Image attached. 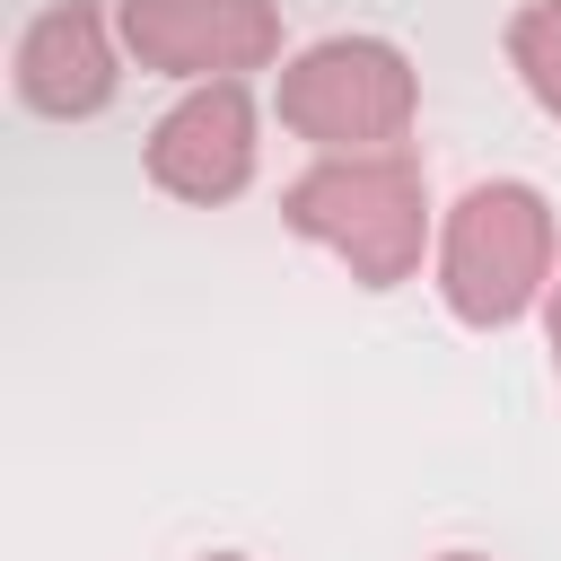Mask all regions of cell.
<instances>
[{
	"mask_svg": "<svg viewBox=\"0 0 561 561\" xmlns=\"http://www.w3.org/2000/svg\"><path fill=\"white\" fill-rule=\"evenodd\" d=\"M280 219H289L298 237L333 245L359 289H394V280H412V263H421L430 193H421V167H412L403 149H333L324 167H307V175L280 193Z\"/></svg>",
	"mask_w": 561,
	"mask_h": 561,
	"instance_id": "obj_1",
	"label": "cell"
},
{
	"mask_svg": "<svg viewBox=\"0 0 561 561\" xmlns=\"http://www.w3.org/2000/svg\"><path fill=\"white\" fill-rule=\"evenodd\" d=\"M552 280V210L535 184H473L438 237V289L465 324H517Z\"/></svg>",
	"mask_w": 561,
	"mask_h": 561,
	"instance_id": "obj_2",
	"label": "cell"
},
{
	"mask_svg": "<svg viewBox=\"0 0 561 561\" xmlns=\"http://www.w3.org/2000/svg\"><path fill=\"white\" fill-rule=\"evenodd\" d=\"M412 105H421V79L386 35H324L280 70V123L298 140H316L324 158L333 149H394Z\"/></svg>",
	"mask_w": 561,
	"mask_h": 561,
	"instance_id": "obj_3",
	"label": "cell"
},
{
	"mask_svg": "<svg viewBox=\"0 0 561 561\" xmlns=\"http://www.w3.org/2000/svg\"><path fill=\"white\" fill-rule=\"evenodd\" d=\"M123 44L140 70L237 79L280 53V9L272 0H123Z\"/></svg>",
	"mask_w": 561,
	"mask_h": 561,
	"instance_id": "obj_4",
	"label": "cell"
},
{
	"mask_svg": "<svg viewBox=\"0 0 561 561\" xmlns=\"http://www.w3.org/2000/svg\"><path fill=\"white\" fill-rule=\"evenodd\" d=\"M254 175V96L237 79H202L184 105L158 114L149 131V184L175 202H237Z\"/></svg>",
	"mask_w": 561,
	"mask_h": 561,
	"instance_id": "obj_5",
	"label": "cell"
},
{
	"mask_svg": "<svg viewBox=\"0 0 561 561\" xmlns=\"http://www.w3.org/2000/svg\"><path fill=\"white\" fill-rule=\"evenodd\" d=\"M18 96L53 123H79V114L114 105V35H105L96 0H53L18 35Z\"/></svg>",
	"mask_w": 561,
	"mask_h": 561,
	"instance_id": "obj_6",
	"label": "cell"
},
{
	"mask_svg": "<svg viewBox=\"0 0 561 561\" xmlns=\"http://www.w3.org/2000/svg\"><path fill=\"white\" fill-rule=\"evenodd\" d=\"M508 61H517L526 96L561 123V0H526V9L508 18Z\"/></svg>",
	"mask_w": 561,
	"mask_h": 561,
	"instance_id": "obj_7",
	"label": "cell"
},
{
	"mask_svg": "<svg viewBox=\"0 0 561 561\" xmlns=\"http://www.w3.org/2000/svg\"><path fill=\"white\" fill-rule=\"evenodd\" d=\"M543 333H552V368H561V280H552V307H543Z\"/></svg>",
	"mask_w": 561,
	"mask_h": 561,
	"instance_id": "obj_8",
	"label": "cell"
},
{
	"mask_svg": "<svg viewBox=\"0 0 561 561\" xmlns=\"http://www.w3.org/2000/svg\"><path fill=\"white\" fill-rule=\"evenodd\" d=\"M447 561H482V552H447Z\"/></svg>",
	"mask_w": 561,
	"mask_h": 561,
	"instance_id": "obj_9",
	"label": "cell"
},
{
	"mask_svg": "<svg viewBox=\"0 0 561 561\" xmlns=\"http://www.w3.org/2000/svg\"><path fill=\"white\" fill-rule=\"evenodd\" d=\"M210 561H245V552H210Z\"/></svg>",
	"mask_w": 561,
	"mask_h": 561,
	"instance_id": "obj_10",
	"label": "cell"
}]
</instances>
